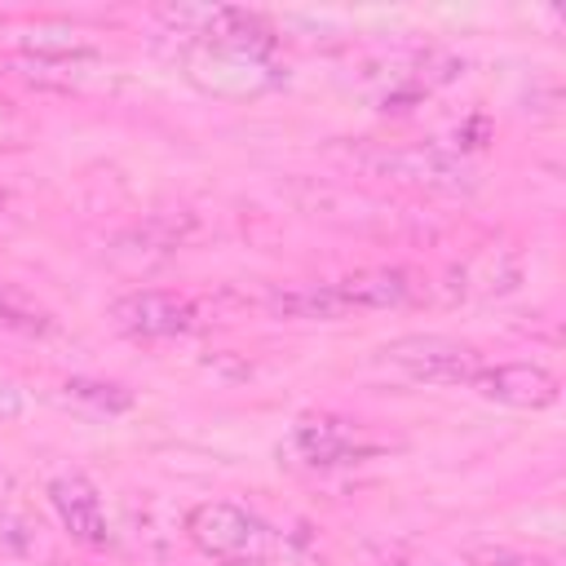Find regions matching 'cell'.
<instances>
[{
	"label": "cell",
	"mask_w": 566,
	"mask_h": 566,
	"mask_svg": "<svg viewBox=\"0 0 566 566\" xmlns=\"http://www.w3.org/2000/svg\"><path fill=\"white\" fill-rule=\"evenodd\" d=\"M186 539L221 566H256L274 553V531L234 500H199L181 522Z\"/></svg>",
	"instance_id": "obj_1"
},
{
	"label": "cell",
	"mask_w": 566,
	"mask_h": 566,
	"mask_svg": "<svg viewBox=\"0 0 566 566\" xmlns=\"http://www.w3.org/2000/svg\"><path fill=\"white\" fill-rule=\"evenodd\" d=\"M376 363L424 385H469L482 367V354L469 340L442 336V332H407L376 349Z\"/></svg>",
	"instance_id": "obj_3"
},
{
	"label": "cell",
	"mask_w": 566,
	"mask_h": 566,
	"mask_svg": "<svg viewBox=\"0 0 566 566\" xmlns=\"http://www.w3.org/2000/svg\"><path fill=\"white\" fill-rule=\"evenodd\" d=\"M0 323H4V327H18V332H27V336L53 332V314H49L40 301H31L22 287H13V283H0Z\"/></svg>",
	"instance_id": "obj_13"
},
{
	"label": "cell",
	"mask_w": 566,
	"mask_h": 566,
	"mask_svg": "<svg viewBox=\"0 0 566 566\" xmlns=\"http://www.w3.org/2000/svg\"><path fill=\"white\" fill-rule=\"evenodd\" d=\"M464 562L469 566H557L553 557L522 553V548H509V544H473V548H464Z\"/></svg>",
	"instance_id": "obj_14"
},
{
	"label": "cell",
	"mask_w": 566,
	"mask_h": 566,
	"mask_svg": "<svg viewBox=\"0 0 566 566\" xmlns=\"http://www.w3.org/2000/svg\"><path fill=\"white\" fill-rule=\"evenodd\" d=\"M49 504H53L62 531L75 544H84V548H106L111 544V522H106L102 495L84 473H57L49 482Z\"/></svg>",
	"instance_id": "obj_9"
},
{
	"label": "cell",
	"mask_w": 566,
	"mask_h": 566,
	"mask_svg": "<svg viewBox=\"0 0 566 566\" xmlns=\"http://www.w3.org/2000/svg\"><path fill=\"white\" fill-rule=\"evenodd\" d=\"M27 137H31V119L0 97V146H27Z\"/></svg>",
	"instance_id": "obj_15"
},
{
	"label": "cell",
	"mask_w": 566,
	"mask_h": 566,
	"mask_svg": "<svg viewBox=\"0 0 566 566\" xmlns=\"http://www.w3.org/2000/svg\"><path fill=\"white\" fill-rule=\"evenodd\" d=\"M18 416H22V389L9 376H0V424L4 420H18Z\"/></svg>",
	"instance_id": "obj_16"
},
{
	"label": "cell",
	"mask_w": 566,
	"mask_h": 566,
	"mask_svg": "<svg viewBox=\"0 0 566 566\" xmlns=\"http://www.w3.org/2000/svg\"><path fill=\"white\" fill-rule=\"evenodd\" d=\"M469 389L491 402L522 407V411H539V407L557 402V376L539 363H482L478 376L469 380Z\"/></svg>",
	"instance_id": "obj_8"
},
{
	"label": "cell",
	"mask_w": 566,
	"mask_h": 566,
	"mask_svg": "<svg viewBox=\"0 0 566 566\" xmlns=\"http://www.w3.org/2000/svg\"><path fill=\"white\" fill-rule=\"evenodd\" d=\"M376 442L363 433V424L340 420V416H305L292 429V455L310 469H332V464H354L371 455Z\"/></svg>",
	"instance_id": "obj_7"
},
{
	"label": "cell",
	"mask_w": 566,
	"mask_h": 566,
	"mask_svg": "<svg viewBox=\"0 0 566 566\" xmlns=\"http://www.w3.org/2000/svg\"><path fill=\"white\" fill-rule=\"evenodd\" d=\"M0 217H4V190H0Z\"/></svg>",
	"instance_id": "obj_17"
},
{
	"label": "cell",
	"mask_w": 566,
	"mask_h": 566,
	"mask_svg": "<svg viewBox=\"0 0 566 566\" xmlns=\"http://www.w3.org/2000/svg\"><path fill=\"white\" fill-rule=\"evenodd\" d=\"M186 75L203 93H217V97H261V93H270L283 80V71L274 66L270 53L221 49V44H190Z\"/></svg>",
	"instance_id": "obj_4"
},
{
	"label": "cell",
	"mask_w": 566,
	"mask_h": 566,
	"mask_svg": "<svg viewBox=\"0 0 566 566\" xmlns=\"http://www.w3.org/2000/svg\"><path fill=\"white\" fill-rule=\"evenodd\" d=\"M62 402L84 411V416L111 420V416H124L133 407V389H124L115 380H97V376H71V380H62Z\"/></svg>",
	"instance_id": "obj_12"
},
{
	"label": "cell",
	"mask_w": 566,
	"mask_h": 566,
	"mask_svg": "<svg viewBox=\"0 0 566 566\" xmlns=\"http://www.w3.org/2000/svg\"><path fill=\"white\" fill-rule=\"evenodd\" d=\"M270 314L279 318H340L349 314L345 310V296L336 292V283H296V287H279L265 296Z\"/></svg>",
	"instance_id": "obj_11"
},
{
	"label": "cell",
	"mask_w": 566,
	"mask_h": 566,
	"mask_svg": "<svg viewBox=\"0 0 566 566\" xmlns=\"http://www.w3.org/2000/svg\"><path fill=\"white\" fill-rule=\"evenodd\" d=\"M354 164L371 177H385V181H398V186H411V190H424V195H469L478 186L473 168L433 146V142H420V146H371V150H358Z\"/></svg>",
	"instance_id": "obj_2"
},
{
	"label": "cell",
	"mask_w": 566,
	"mask_h": 566,
	"mask_svg": "<svg viewBox=\"0 0 566 566\" xmlns=\"http://www.w3.org/2000/svg\"><path fill=\"white\" fill-rule=\"evenodd\" d=\"M336 292L345 296V310H394L416 296V283L407 270H358L336 279Z\"/></svg>",
	"instance_id": "obj_10"
},
{
	"label": "cell",
	"mask_w": 566,
	"mask_h": 566,
	"mask_svg": "<svg viewBox=\"0 0 566 566\" xmlns=\"http://www.w3.org/2000/svg\"><path fill=\"white\" fill-rule=\"evenodd\" d=\"M111 323L133 340H172L195 327V305L164 287H137L111 305Z\"/></svg>",
	"instance_id": "obj_6"
},
{
	"label": "cell",
	"mask_w": 566,
	"mask_h": 566,
	"mask_svg": "<svg viewBox=\"0 0 566 566\" xmlns=\"http://www.w3.org/2000/svg\"><path fill=\"white\" fill-rule=\"evenodd\" d=\"M159 18L190 35L195 44H221V49H256L270 53L274 49V31L261 13L234 9V4H164Z\"/></svg>",
	"instance_id": "obj_5"
}]
</instances>
